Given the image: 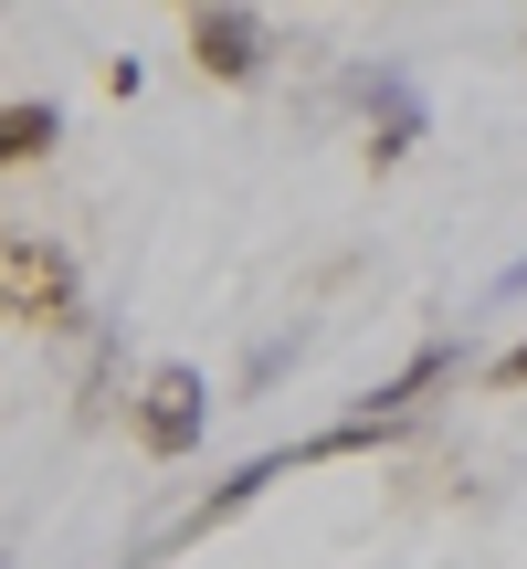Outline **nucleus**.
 I'll use <instances>...</instances> for the list:
<instances>
[{
  "label": "nucleus",
  "mask_w": 527,
  "mask_h": 569,
  "mask_svg": "<svg viewBox=\"0 0 527 569\" xmlns=\"http://www.w3.org/2000/svg\"><path fill=\"white\" fill-rule=\"evenodd\" d=\"M0 317H21V327H74L84 317L74 253L42 243V232H11V243H0Z\"/></svg>",
  "instance_id": "f257e3e1"
},
{
  "label": "nucleus",
  "mask_w": 527,
  "mask_h": 569,
  "mask_svg": "<svg viewBox=\"0 0 527 569\" xmlns=\"http://www.w3.org/2000/svg\"><path fill=\"white\" fill-rule=\"evenodd\" d=\"M127 422H138V443L159 453V465H180V453H201V432H211V380L190 359H159L138 380V401H127Z\"/></svg>",
  "instance_id": "f03ea898"
},
{
  "label": "nucleus",
  "mask_w": 527,
  "mask_h": 569,
  "mask_svg": "<svg viewBox=\"0 0 527 569\" xmlns=\"http://www.w3.org/2000/svg\"><path fill=\"white\" fill-rule=\"evenodd\" d=\"M190 63L211 84H253L275 63V32H264L253 0H190Z\"/></svg>",
  "instance_id": "7ed1b4c3"
},
{
  "label": "nucleus",
  "mask_w": 527,
  "mask_h": 569,
  "mask_svg": "<svg viewBox=\"0 0 527 569\" xmlns=\"http://www.w3.org/2000/svg\"><path fill=\"white\" fill-rule=\"evenodd\" d=\"M348 106H359V127H369V169H401L411 148H422V84H411L401 63H359V74H348Z\"/></svg>",
  "instance_id": "20e7f679"
},
{
  "label": "nucleus",
  "mask_w": 527,
  "mask_h": 569,
  "mask_svg": "<svg viewBox=\"0 0 527 569\" xmlns=\"http://www.w3.org/2000/svg\"><path fill=\"white\" fill-rule=\"evenodd\" d=\"M454 369H465V338H422V348H411V359H401V369H390V380H380V390H369V401H359V411H401V422H411V411H422V390H444V380H454Z\"/></svg>",
  "instance_id": "39448f33"
},
{
  "label": "nucleus",
  "mask_w": 527,
  "mask_h": 569,
  "mask_svg": "<svg viewBox=\"0 0 527 569\" xmlns=\"http://www.w3.org/2000/svg\"><path fill=\"white\" fill-rule=\"evenodd\" d=\"M53 138H63V106H53V96H21V106H0V169L42 159Z\"/></svg>",
  "instance_id": "423d86ee"
},
{
  "label": "nucleus",
  "mask_w": 527,
  "mask_h": 569,
  "mask_svg": "<svg viewBox=\"0 0 527 569\" xmlns=\"http://www.w3.org/2000/svg\"><path fill=\"white\" fill-rule=\"evenodd\" d=\"M496 380H507V390H527V338L507 348V359H496Z\"/></svg>",
  "instance_id": "0eeeda50"
},
{
  "label": "nucleus",
  "mask_w": 527,
  "mask_h": 569,
  "mask_svg": "<svg viewBox=\"0 0 527 569\" xmlns=\"http://www.w3.org/2000/svg\"><path fill=\"white\" fill-rule=\"evenodd\" d=\"M496 296H527V253H517V264H507V274H496Z\"/></svg>",
  "instance_id": "6e6552de"
}]
</instances>
